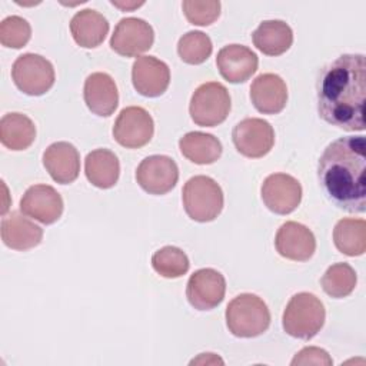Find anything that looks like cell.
<instances>
[{"label": "cell", "instance_id": "obj_1", "mask_svg": "<svg viewBox=\"0 0 366 366\" xmlns=\"http://www.w3.org/2000/svg\"><path fill=\"white\" fill-rule=\"evenodd\" d=\"M366 63L363 54H342L327 63L316 81L317 113L346 132L365 130Z\"/></svg>", "mask_w": 366, "mask_h": 366}, {"label": "cell", "instance_id": "obj_2", "mask_svg": "<svg viewBox=\"0 0 366 366\" xmlns=\"http://www.w3.org/2000/svg\"><path fill=\"white\" fill-rule=\"evenodd\" d=\"M366 143L363 136L339 137L323 150L317 180L326 197L347 213L366 209Z\"/></svg>", "mask_w": 366, "mask_h": 366}, {"label": "cell", "instance_id": "obj_3", "mask_svg": "<svg viewBox=\"0 0 366 366\" xmlns=\"http://www.w3.org/2000/svg\"><path fill=\"white\" fill-rule=\"evenodd\" d=\"M326 310L313 293L300 292L290 297L282 317L283 330L296 339L309 340L316 336L325 325Z\"/></svg>", "mask_w": 366, "mask_h": 366}, {"label": "cell", "instance_id": "obj_4", "mask_svg": "<svg viewBox=\"0 0 366 366\" xmlns=\"http://www.w3.org/2000/svg\"><path fill=\"white\" fill-rule=\"evenodd\" d=\"M226 326L236 337H256L270 325L267 305L253 293H242L232 299L226 307Z\"/></svg>", "mask_w": 366, "mask_h": 366}, {"label": "cell", "instance_id": "obj_5", "mask_svg": "<svg viewBox=\"0 0 366 366\" xmlns=\"http://www.w3.org/2000/svg\"><path fill=\"white\" fill-rule=\"evenodd\" d=\"M186 214L200 223L214 220L223 210V192L216 180L209 176L190 177L182 190Z\"/></svg>", "mask_w": 366, "mask_h": 366}, {"label": "cell", "instance_id": "obj_6", "mask_svg": "<svg viewBox=\"0 0 366 366\" xmlns=\"http://www.w3.org/2000/svg\"><path fill=\"white\" fill-rule=\"evenodd\" d=\"M230 107L227 89L219 81H207L192 94L189 113L197 126L214 127L227 119Z\"/></svg>", "mask_w": 366, "mask_h": 366}, {"label": "cell", "instance_id": "obj_7", "mask_svg": "<svg viewBox=\"0 0 366 366\" xmlns=\"http://www.w3.org/2000/svg\"><path fill=\"white\" fill-rule=\"evenodd\" d=\"M11 79L20 92L29 96H41L54 84V69L46 57L24 53L13 63Z\"/></svg>", "mask_w": 366, "mask_h": 366}, {"label": "cell", "instance_id": "obj_8", "mask_svg": "<svg viewBox=\"0 0 366 366\" xmlns=\"http://www.w3.org/2000/svg\"><path fill=\"white\" fill-rule=\"evenodd\" d=\"M232 140L240 154L249 159H259L272 150L274 144V130L272 124L263 119L246 117L233 127Z\"/></svg>", "mask_w": 366, "mask_h": 366}, {"label": "cell", "instance_id": "obj_9", "mask_svg": "<svg viewBox=\"0 0 366 366\" xmlns=\"http://www.w3.org/2000/svg\"><path fill=\"white\" fill-rule=\"evenodd\" d=\"M154 133L150 113L140 106L124 107L113 126L114 140L126 149H139L147 144Z\"/></svg>", "mask_w": 366, "mask_h": 366}, {"label": "cell", "instance_id": "obj_10", "mask_svg": "<svg viewBox=\"0 0 366 366\" xmlns=\"http://www.w3.org/2000/svg\"><path fill=\"white\" fill-rule=\"evenodd\" d=\"M154 41L153 27L143 19H122L110 37V47L120 56L136 57L147 51Z\"/></svg>", "mask_w": 366, "mask_h": 366}, {"label": "cell", "instance_id": "obj_11", "mask_svg": "<svg viewBox=\"0 0 366 366\" xmlns=\"http://www.w3.org/2000/svg\"><path fill=\"white\" fill-rule=\"evenodd\" d=\"M139 186L149 194H166L179 180L176 162L164 154H153L140 162L136 169Z\"/></svg>", "mask_w": 366, "mask_h": 366}, {"label": "cell", "instance_id": "obj_12", "mask_svg": "<svg viewBox=\"0 0 366 366\" xmlns=\"http://www.w3.org/2000/svg\"><path fill=\"white\" fill-rule=\"evenodd\" d=\"M264 206L276 214H289L302 200V186L297 179L286 173L269 174L260 189Z\"/></svg>", "mask_w": 366, "mask_h": 366}, {"label": "cell", "instance_id": "obj_13", "mask_svg": "<svg viewBox=\"0 0 366 366\" xmlns=\"http://www.w3.org/2000/svg\"><path fill=\"white\" fill-rule=\"evenodd\" d=\"M226 293V280L214 269L196 270L187 280L186 297L197 310H212L222 303Z\"/></svg>", "mask_w": 366, "mask_h": 366}, {"label": "cell", "instance_id": "obj_14", "mask_svg": "<svg viewBox=\"0 0 366 366\" xmlns=\"http://www.w3.org/2000/svg\"><path fill=\"white\" fill-rule=\"evenodd\" d=\"M63 206L61 196L49 184L30 186L20 200V210L43 224L57 222L63 213Z\"/></svg>", "mask_w": 366, "mask_h": 366}, {"label": "cell", "instance_id": "obj_15", "mask_svg": "<svg viewBox=\"0 0 366 366\" xmlns=\"http://www.w3.org/2000/svg\"><path fill=\"white\" fill-rule=\"evenodd\" d=\"M274 247L285 259L306 262L316 250V239L307 226L290 220L279 227L274 237Z\"/></svg>", "mask_w": 366, "mask_h": 366}, {"label": "cell", "instance_id": "obj_16", "mask_svg": "<svg viewBox=\"0 0 366 366\" xmlns=\"http://www.w3.org/2000/svg\"><path fill=\"white\" fill-rule=\"evenodd\" d=\"M132 81L142 96L159 97L170 83L169 66L154 56H140L133 63Z\"/></svg>", "mask_w": 366, "mask_h": 366}, {"label": "cell", "instance_id": "obj_17", "mask_svg": "<svg viewBox=\"0 0 366 366\" xmlns=\"http://www.w3.org/2000/svg\"><path fill=\"white\" fill-rule=\"evenodd\" d=\"M256 53L242 44H229L219 50L216 66L220 76L229 83H244L257 70Z\"/></svg>", "mask_w": 366, "mask_h": 366}, {"label": "cell", "instance_id": "obj_18", "mask_svg": "<svg viewBox=\"0 0 366 366\" xmlns=\"http://www.w3.org/2000/svg\"><path fill=\"white\" fill-rule=\"evenodd\" d=\"M84 103L97 116L109 117L119 104V92L114 80L107 73L96 71L87 76L83 87Z\"/></svg>", "mask_w": 366, "mask_h": 366}, {"label": "cell", "instance_id": "obj_19", "mask_svg": "<svg viewBox=\"0 0 366 366\" xmlns=\"http://www.w3.org/2000/svg\"><path fill=\"white\" fill-rule=\"evenodd\" d=\"M250 100L257 112L277 114L287 103V86L280 76L263 73L250 86Z\"/></svg>", "mask_w": 366, "mask_h": 366}, {"label": "cell", "instance_id": "obj_20", "mask_svg": "<svg viewBox=\"0 0 366 366\" xmlns=\"http://www.w3.org/2000/svg\"><path fill=\"white\" fill-rule=\"evenodd\" d=\"M43 166L54 182L73 183L80 173L79 150L69 142H56L44 150Z\"/></svg>", "mask_w": 366, "mask_h": 366}, {"label": "cell", "instance_id": "obj_21", "mask_svg": "<svg viewBox=\"0 0 366 366\" xmlns=\"http://www.w3.org/2000/svg\"><path fill=\"white\" fill-rule=\"evenodd\" d=\"M1 240L13 250H29L40 244L43 229L20 212H11L1 220Z\"/></svg>", "mask_w": 366, "mask_h": 366}, {"label": "cell", "instance_id": "obj_22", "mask_svg": "<svg viewBox=\"0 0 366 366\" xmlns=\"http://www.w3.org/2000/svg\"><path fill=\"white\" fill-rule=\"evenodd\" d=\"M70 31L80 47L94 49L104 41L109 33V21L102 13L84 9L71 17Z\"/></svg>", "mask_w": 366, "mask_h": 366}, {"label": "cell", "instance_id": "obj_23", "mask_svg": "<svg viewBox=\"0 0 366 366\" xmlns=\"http://www.w3.org/2000/svg\"><path fill=\"white\" fill-rule=\"evenodd\" d=\"M252 40L263 54L280 56L290 49L293 31L283 20H264L252 33Z\"/></svg>", "mask_w": 366, "mask_h": 366}, {"label": "cell", "instance_id": "obj_24", "mask_svg": "<svg viewBox=\"0 0 366 366\" xmlns=\"http://www.w3.org/2000/svg\"><path fill=\"white\" fill-rule=\"evenodd\" d=\"M84 173L93 186L99 189H110L119 180V159L109 149L92 150L84 159Z\"/></svg>", "mask_w": 366, "mask_h": 366}, {"label": "cell", "instance_id": "obj_25", "mask_svg": "<svg viewBox=\"0 0 366 366\" xmlns=\"http://www.w3.org/2000/svg\"><path fill=\"white\" fill-rule=\"evenodd\" d=\"M36 139V126L21 113H7L0 120V142L10 150H24Z\"/></svg>", "mask_w": 366, "mask_h": 366}, {"label": "cell", "instance_id": "obj_26", "mask_svg": "<svg viewBox=\"0 0 366 366\" xmlns=\"http://www.w3.org/2000/svg\"><path fill=\"white\" fill-rule=\"evenodd\" d=\"M182 154L196 164H212L222 156V143L217 137L203 132H189L179 140Z\"/></svg>", "mask_w": 366, "mask_h": 366}, {"label": "cell", "instance_id": "obj_27", "mask_svg": "<svg viewBox=\"0 0 366 366\" xmlns=\"http://www.w3.org/2000/svg\"><path fill=\"white\" fill-rule=\"evenodd\" d=\"M336 249L346 256H362L366 250V223L363 219H340L333 229Z\"/></svg>", "mask_w": 366, "mask_h": 366}, {"label": "cell", "instance_id": "obj_28", "mask_svg": "<svg viewBox=\"0 0 366 366\" xmlns=\"http://www.w3.org/2000/svg\"><path fill=\"white\" fill-rule=\"evenodd\" d=\"M357 276L355 269L347 263H335L320 279L322 289L326 295L335 299H342L349 296L356 287Z\"/></svg>", "mask_w": 366, "mask_h": 366}, {"label": "cell", "instance_id": "obj_29", "mask_svg": "<svg viewBox=\"0 0 366 366\" xmlns=\"http://www.w3.org/2000/svg\"><path fill=\"white\" fill-rule=\"evenodd\" d=\"M152 266L157 274L166 279H177L187 273L189 257L176 246H164L153 253Z\"/></svg>", "mask_w": 366, "mask_h": 366}, {"label": "cell", "instance_id": "obj_30", "mask_svg": "<svg viewBox=\"0 0 366 366\" xmlns=\"http://www.w3.org/2000/svg\"><path fill=\"white\" fill-rule=\"evenodd\" d=\"M213 50L210 37L199 30H192L183 34L177 43L179 57L187 64L204 63Z\"/></svg>", "mask_w": 366, "mask_h": 366}, {"label": "cell", "instance_id": "obj_31", "mask_svg": "<svg viewBox=\"0 0 366 366\" xmlns=\"http://www.w3.org/2000/svg\"><path fill=\"white\" fill-rule=\"evenodd\" d=\"M31 37L29 21L20 16H9L0 23V43L4 47L21 49Z\"/></svg>", "mask_w": 366, "mask_h": 366}, {"label": "cell", "instance_id": "obj_32", "mask_svg": "<svg viewBox=\"0 0 366 366\" xmlns=\"http://www.w3.org/2000/svg\"><path fill=\"white\" fill-rule=\"evenodd\" d=\"M182 9L189 23L194 26H209L217 20L220 14V1L184 0L182 3Z\"/></svg>", "mask_w": 366, "mask_h": 366}, {"label": "cell", "instance_id": "obj_33", "mask_svg": "<svg viewBox=\"0 0 366 366\" xmlns=\"http://www.w3.org/2000/svg\"><path fill=\"white\" fill-rule=\"evenodd\" d=\"M333 363L332 357L325 349L316 347V346H307L303 347L300 352L295 355L290 365L292 366H300V365H320V366H330Z\"/></svg>", "mask_w": 366, "mask_h": 366}, {"label": "cell", "instance_id": "obj_34", "mask_svg": "<svg viewBox=\"0 0 366 366\" xmlns=\"http://www.w3.org/2000/svg\"><path fill=\"white\" fill-rule=\"evenodd\" d=\"M223 365V360L214 353H200L199 357L193 359L190 365Z\"/></svg>", "mask_w": 366, "mask_h": 366}, {"label": "cell", "instance_id": "obj_35", "mask_svg": "<svg viewBox=\"0 0 366 366\" xmlns=\"http://www.w3.org/2000/svg\"><path fill=\"white\" fill-rule=\"evenodd\" d=\"M114 7H119V9H122V10H126V11H130V10H134V9H137V7H140V6H143L144 3L143 1H139V3H136V1H126V3H120V1H114V0H112L110 1Z\"/></svg>", "mask_w": 366, "mask_h": 366}]
</instances>
